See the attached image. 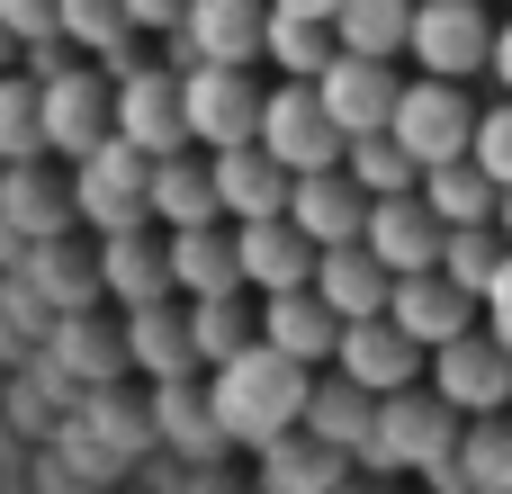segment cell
<instances>
[{
    "mask_svg": "<svg viewBox=\"0 0 512 494\" xmlns=\"http://www.w3.org/2000/svg\"><path fill=\"white\" fill-rule=\"evenodd\" d=\"M306 360H288L279 342H243V351H225V360H207V414H216V432H225V450H261V441H279L288 423H297V405H306Z\"/></svg>",
    "mask_w": 512,
    "mask_h": 494,
    "instance_id": "1",
    "label": "cell"
},
{
    "mask_svg": "<svg viewBox=\"0 0 512 494\" xmlns=\"http://www.w3.org/2000/svg\"><path fill=\"white\" fill-rule=\"evenodd\" d=\"M450 441H459V405L423 378L387 387L378 414H369V441H360V468H450Z\"/></svg>",
    "mask_w": 512,
    "mask_h": 494,
    "instance_id": "2",
    "label": "cell"
},
{
    "mask_svg": "<svg viewBox=\"0 0 512 494\" xmlns=\"http://www.w3.org/2000/svg\"><path fill=\"white\" fill-rule=\"evenodd\" d=\"M468 126H477V99H468V81H450V72H414V81H396L387 135L414 153V171H423V162H450V153H468Z\"/></svg>",
    "mask_w": 512,
    "mask_h": 494,
    "instance_id": "3",
    "label": "cell"
},
{
    "mask_svg": "<svg viewBox=\"0 0 512 494\" xmlns=\"http://www.w3.org/2000/svg\"><path fill=\"white\" fill-rule=\"evenodd\" d=\"M144 171H153V153H135L117 126L99 135V144H81L72 153V207L108 234V225H153V207H144Z\"/></svg>",
    "mask_w": 512,
    "mask_h": 494,
    "instance_id": "4",
    "label": "cell"
},
{
    "mask_svg": "<svg viewBox=\"0 0 512 494\" xmlns=\"http://www.w3.org/2000/svg\"><path fill=\"white\" fill-rule=\"evenodd\" d=\"M486 45H495L486 0H414V18H405V63H423V72L477 81L486 72Z\"/></svg>",
    "mask_w": 512,
    "mask_h": 494,
    "instance_id": "5",
    "label": "cell"
},
{
    "mask_svg": "<svg viewBox=\"0 0 512 494\" xmlns=\"http://www.w3.org/2000/svg\"><path fill=\"white\" fill-rule=\"evenodd\" d=\"M180 117H189V144H243L261 126V81L252 63H189L180 72Z\"/></svg>",
    "mask_w": 512,
    "mask_h": 494,
    "instance_id": "6",
    "label": "cell"
},
{
    "mask_svg": "<svg viewBox=\"0 0 512 494\" xmlns=\"http://www.w3.org/2000/svg\"><path fill=\"white\" fill-rule=\"evenodd\" d=\"M108 126H117L135 153H171V144H189L180 72H171V63H126V72H108Z\"/></svg>",
    "mask_w": 512,
    "mask_h": 494,
    "instance_id": "7",
    "label": "cell"
},
{
    "mask_svg": "<svg viewBox=\"0 0 512 494\" xmlns=\"http://www.w3.org/2000/svg\"><path fill=\"white\" fill-rule=\"evenodd\" d=\"M288 171H315V162H342V126L324 117V99H315V81H297V72H279L270 90H261V126H252Z\"/></svg>",
    "mask_w": 512,
    "mask_h": 494,
    "instance_id": "8",
    "label": "cell"
},
{
    "mask_svg": "<svg viewBox=\"0 0 512 494\" xmlns=\"http://www.w3.org/2000/svg\"><path fill=\"white\" fill-rule=\"evenodd\" d=\"M423 369H432V387H441L459 414H504V396H512V351L486 333V324H468V333L432 342V351H423Z\"/></svg>",
    "mask_w": 512,
    "mask_h": 494,
    "instance_id": "9",
    "label": "cell"
},
{
    "mask_svg": "<svg viewBox=\"0 0 512 494\" xmlns=\"http://www.w3.org/2000/svg\"><path fill=\"white\" fill-rule=\"evenodd\" d=\"M36 135H45V153L99 144V135H108V72H90V63L36 72Z\"/></svg>",
    "mask_w": 512,
    "mask_h": 494,
    "instance_id": "10",
    "label": "cell"
},
{
    "mask_svg": "<svg viewBox=\"0 0 512 494\" xmlns=\"http://www.w3.org/2000/svg\"><path fill=\"white\" fill-rule=\"evenodd\" d=\"M261 18L270 0H189L162 36H171V63H261Z\"/></svg>",
    "mask_w": 512,
    "mask_h": 494,
    "instance_id": "11",
    "label": "cell"
},
{
    "mask_svg": "<svg viewBox=\"0 0 512 494\" xmlns=\"http://www.w3.org/2000/svg\"><path fill=\"white\" fill-rule=\"evenodd\" d=\"M315 99H324V117H333L342 135L387 126V108H396V54H351V45H333L324 72H315Z\"/></svg>",
    "mask_w": 512,
    "mask_h": 494,
    "instance_id": "12",
    "label": "cell"
},
{
    "mask_svg": "<svg viewBox=\"0 0 512 494\" xmlns=\"http://www.w3.org/2000/svg\"><path fill=\"white\" fill-rule=\"evenodd\" d=\"M306 243H351L360 216H369V189L342 171V162H315V171H288V207H279Z\"/></svg>",
    "mask_w": 512,
    "mask_h": 494,
    "instance_id": "13",
    "label": "cell"
},
{
    "mask_svg": "<svg viewBox=\"0 0 512 494\" xmlns=\"http://www.w3.org/2000/svg\"><path fill=\"white\" fill-rule=\"evenodd\" d=\"M387 324L432 351V342H450V333L477 324V297L459 279H441V270H405V279H387Z\"/></svg>",
    "mask_w": 512,
    "mask_h": 494,
    "instance_id": "14",
    "label": "cell"
},
{
    "mask_svg": "<svg viewBox=\"0 0 512 494\" xmlns=\"http://www.w3.org/2000/svg\"><path fill=\"white\" fill-rule=\"evenodd\" d=\"M333 369L360 378L369 396H387V387L423 378V342H405L387 315H342V333H333Z\"/></svg>",
    "mask_w": 512,
    "mask_h": 494,
    "instance_id": "15",
    "label": "cell"
},
{
    "mask_svg": "<svg viewBox=\"0 0 512 494\" xmlns=\"http://www.w3.org/2000/svg\"><path fill=\"white\" fill-rule=\"evenodd\" d=\"M207 180H216V207H225V216H279V207H288V162H279L261 135L216 144V153H207Z\"/></svg>",
    "mask_w": 512,
    "mask_h": 494,
    "instance_id": "16",
    "label": "cell"
},
{
    "mask_svg": "<svg viewBox=\"0 0 512 494\" xmlns=\"http://www.w3.org/2000/svg\"><path fill=\"white\" fill-rule=\"evenodd\" d=\"M360 243L387 261V279H405V270H432V252H441V216H432L414 189H387V198H369Z\"/></svg>",
    "mask_w": 512,
    "mask_h": 494,
    "instance_id": "17",
    "label": "cell"
},
{
    "mask_svg": "<svg viewBox=\"0 0 512 494\" xmlns=\"http://www.w3.org/2000/svg\"><path fill=\"white\" fill-rule=\"evenodd\" d=\"M234 270H243L252 297H270V288H297L315 270V243L288 216H234Z\"/></svg>",
    "mask_w": 512,
    "mask_h": 494,
    "instance_id": "18",
    "label": "cell"
},
{
    "mask_svg": "<svg viewBox=\"0 0 512 494\" xmlns=\"http://www.w3.org/2000/svg\"><path fill=\"white\" fill-rule=\"evenodd\" d=\"M144 207H153V225H207V216H225V207H216V180H207V144H171V153H153V171H144Z\"/></svg>",
    "mask_w": 512,
    "mask_h": 494,
    "instance_id": "19",
    "label": "cell"
},
{
    "mask_svg": "<svg viewBox=\"0 0 512 494\" xmlns=\"http://www.w3.org/2000/svg\"><path fill=\"white\" fill-rule=\"evenodd\" d=\"M162 261H171V288H180V297L243 288V270H234V216H207V225H162Z\"/></svg>",
    "mask_w": 512,
    "mask_h": 494,
    "instance_id": "20",
    "label": "cell"
},
{
    "mask_svg": "<svg viewBox=\"0 0 512 494\" xmlns=\"http://www.w3.org/2000/svg\"><path fill=\"white\" fill-rule=\"evenodd\" d=\"M306 288L333 306V315H387V261L351 234V243H315V270Z\"/></svg>",
    "mask_w": 512,
    "mask_h": 494,
    "instance_id": "21",
    "label": "cell"
},
{
    "mask_svg": "<svg viewBox=\"0 0 512 494\" xmlns=\"http://www.w3.org/2000/svg\"><path fill=\"white\" fill-rule=\"evenodd\" d=\"M333 333H342V315L297 279V288H270L261 297V342H279L288 360H306V369H324L333 360Z\"/></svg>",
    "mask_w": 512,
    "mask_h": 494,
    "instance_id": "22",
    "label": "cell"
},
{
    "mask_svg": "<svg viewBox=\"0 0 512 494\" xmlns=\"http://www.w3.org/2000/svg\"><path fill=\"white\" fill-rule=\"evenodd\" d=\"M441 486L512 494V414H459V441H450V468H441Z\"/></svg>",
    "mask_w": 512,
    "mask_h": 494,
    "instance_id": "23",
    "label": "cell"
},
{
    "mask_svg": "<svg viewBox=\"0 0 512 494\" xmlns=\"http://www.w3.org/2000/svg\"><path fill=\"white\" fill-rule=\"evenodd\" d=\"M126 351L153 369V378H180V369H198V351H189V306H180V288L171 297H144V306H126Z\"/></svg>",
    "mask_w": 512,
    "mask_h": 494,
    "instance_id": "24",
    "label": "cell"
},
{
    "mask_svg": "<svg viewBox=\"0 0 512 494\" xmlns=\"http://www.w3.org/2000/svg\"><path fill=\"white\" fill-rule=\"evenodd\" d=\"M369 414H378V396L360 387V378H306V405H297V423L315 432V441H333V450H351L360 459V441H369Z\"/></svg>",
    "mask_w": 512,
    "mask_h": 494,
    "instance_id": "25",
    "label": "cell"
},
{
    "mask_svg": "<svg viewBox=\"0 0 512 494\" xmlns=\"http://www.w3.org/2000/svg\"><path fill=\"white\" fill-rule=\"evenodd\" d=\"M99 279L117 288V306H144V297H171V261L144 225H108V252H99Z\"/></svg>",
    "mask_w": 512,
    "mask_h": 494,
    "instance_id": "26",
    "label": "cell"
},
{
    "mask_svg": "<svg viewBox=\"0 0 512 494\" xmlns=\"http://www.w3.org/2000/svg\"><path fill=\"white\" fill-rule=\"evenodd\" d=\"M342 468H351V450L315 441L306 423H288L279 441H261V477H270L279 494H306V486H342Z\"/></svg>",
    "mask_w": 512,
    "mask_h": 494,
    "instance_id": "27",
    "label": "cell"
},
{
    "mask_svg": "<svg viewBox=\"0 0 512 494\" xmlns=\"http://www.w3.org/2000/svg\"><path fill=\"white\" fill-rule=\"evenodd\" d=\"M414 198H423L441 225H477V216H495V180H486L468 153H450V162H423Z\"/></svg>",
    "mask_w": 512,
    "mask_h": 494,
    "instance_id": "28",
    "label": "cell"
},
{
    "mask_svg": "<svg viewBox=\"0 0 512 494\" xmlns=\"http://www.w3.org/2000/svg\"><path fill=\"white\" fill-rule=\"evenodd\" d=\"M252 333H261L252 288H207V297H189V351H198V360H225V351H243Z\"/></svg>",
    "mask_w": 512,
    "mask_h": 494,
    "instance_id": "29",
    "label": "cell"
},
{
    "mask_svg": "<svg viewBox=\"0 0 512 494\" xmlns=\"http://www.w3.org/2000/svg\"><path fill=\"white\" fill-rule=\"evenodd\" d=\"M54 36H72L81 54H99L108 72H126V63H135V18H126V0H63Z\"/></svg>",
    "mask_w": 512,
    "mask_h": 494,
    "instance_id": "30",
    "label": "cell"
},
{
    "mask_svg": "<svg viewBox=\"0 0 512 494\" xmlns=\"http://www.w3.org/2000/svg\"><path fill=\"white\" fill-rule=\"evenodd\" d=\"M324 54H333V18H297V9H270V18H261V63H279V72L315 81V72H324Z\"/></svg>",
    "mask_w": 512,
    "mask_h": 494,
    "instance_id": "31",
    "label": "cell"
},
{
    "mask_svg": "<svg viewBox=\"0 0 512 494\" xmlns=\"http://www.w3.org/2000/svg\"><path fill=\"white\" fill-rule=\"evenodd\" d=\"M405 18H414V0H333V45H351V54H405Z\"/></svg>",
    "mask_w": 512,
    "mask_h": 494,
    "instance_id": "32",
    "label": "cell"
},
{
    "mask_svg": "<svg viewBox=\"0 0 512 494\" xmlns=\"http://www.w3.org/2000/svg\"><path fill=\"white\" fill-rule=\"evenodd\" d=\"M342 171L369 189V198H387V189H414L423 171H414V153L387 135V126H369V135H342Z\"/></svg>",
    "mask_w": 512,
    "mask_h": 494,
    "instance_id": "33",
    "label": "cell"
},
{
    "mask_svg": "<svg viewBox=\"0 0 512 494\" xmlns=\"http://www.w3.org/2000/svg\"><path fill=\"white\" fill-rule=\"evenodd\" d=\"M495 261H504V234H495V216H477V225H441V252H432V270L441 279H459L468 297L495 279Z\"/></svg>",
    "mask_w": 512,
    "mask_h": 494,
    "instance_id": "34",
    "label": "cell"
},
{
    "mask_svg": "<svg viewBox=\"0 0 512 494\" xmlns=\"http://www.w3.org/2000/svg\"><path fill=\"white\" fill-rule=\"evenodd\" d=\"M153 387H162V396H153V423H162V441H180V450H198V459H207V450H225V432H216L207 396L189 387V369H180V378H153Z\"/></svg>",
    "mask_w": 512,
    "mask_h": 494,
    "instance_id": "35",
    "label": "cell"
},
{
    "mask_svg": "<svg viewBox=\"0 0 512 494\" xmlns=\"http://www.w3.org/2000/svg\"><path fill=\"white\" fill-rule=\"evenodd\" d=\"M0 153H9V162L45 153V135H36V72L18 81L9 63H0Z\"/></svg>",
    "mask_w": 512,
    "mask_h": 494,
    "instance_id": "36",
    "label": "cell"
},
{
    "mask_svg": "<svg viewBox=\"0 0 512 494\" xmlns=\"http://www.w3.org/2000/svg\"><path fill=\"white\" fill-rule=\"evenodd\" d=\"M468 162H477L495 189H512V99H504V108H477V126H468Z\"/></svg>",
    "mask_w": 512,
    "mask_h": 494,
    "instance_id": "37",
    "label": "cell"
},
{
    "mask_svg": "<svg viewBox=\"0 0 512 494\" xmlns=\"http://www.w3.org/2000/svg\"><path fill=\"white\" fill-rule=\"evenodd\" d=\"M477 306H486V333L512 351V243H504V261H495V279L477 288Z\"/></svg>",
    "mask_w": 512,
    "mask_h": 494,
    "instance_id": "38",
    "label": "cell"
},
{
    "mask_svg": "<svg viewBox=\"0 0 512 494\" xmlns=\"http://www.w3.org/2000/svg\"><path fill=\"white\" fill-rule=\"evenodd\" d=\"M0 18H9V36H18V45H36V36H54L63 0H0Z\"/></svg>",
    "mask_w": 512,
    "mask_h": 494,
    "instance_id": "39",
    "label": "cell"
},
{
    "mask_svg": "<svg viewBox=\"0 0 512 494\" xmlns=\"http://www.w3.org/2000/svg\"><path fill=\"white\" fill-rule=\"evenodd\" d=\"M180 9H189V0H126V18H135V27H171Z\"/></svg>",
    "mask_w": 512,
    "mask_h": 494,
    "instance_id": "40",
    "label": "cell"
},
{
    "mask_svg": "<svg viewBox=\"0 0 512 494\" xmlns=\"http://www.w3.org/2000/svg\"><path fill=\"white\" fill-rule=\"evenodd\" d=\"M486 72H495V81H504V90H512V18H504V27H495V45H486Z\"/></svg>",
    "mask_w": 512,
    "mask_h": 494,
    "instance_id": "41",
    "label": "cell"
},
{
    "mask_svg": "<svg viewBox=\"0 0 512 494\" xmlns=\"http://www.w3.org/2000/svg\"><path fill=\"white\" fill-rule=\"evenodd\" d=\"M270 9H297V18H333V0H270Z\"/></svg>",
    "mask_w": 512,
    "mask_h": 494,
    "instance_id": "42",
    "label": "cell"
},
{
    "mask_svg": "<svg viewBox=\"0 0 512 494\" xmlns=\"http://www.w3.org/2000/svg\"><path fill=\"white\" fill-rule=\"evenodd\" d=\"M495 234L512 243V189H495Z\"/></svg>",
    "mask_w": 512,
    "mask_h": 494,
    "instance_id": "43",
    "label": "cell"
},
{
    "mask_svg": "<svg viewBox=\"0 0 512 494\" xmlns=\"http://www.w3.org/2000/svg\"><path fill=\"white\" fill-rule=\"evenodd\" d=\"M0 63H18V36H9V18H0Z\"/></svg>",
    "mask_w": 512,
    "mask_h": 494,
    "instance_id": "44",
    "label": "cell"
},
{
    "mask_svg": "<svg viewBox=\"0 0 512 494\" xmlns=\"http://www.w3.org/2000/svg\"><path fill=\"white\" fill-rule=\"evenodd\" d=\"M504 414H512V396H504Z\"/></svg>",
    "mask_w": 512,
    "mask_h": 494,
    "instance_id": "45",
    "label": "cell"
}]
</instances>
